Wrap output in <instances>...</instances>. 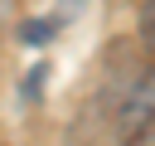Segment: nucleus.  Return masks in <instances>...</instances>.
Wrapping results in <instances>:
<instances>
[{
	"label": "nucleus",
	"mask_w": 155,
	"mask_h": 146,
	"mask_svg": "<svg viewBox=\"0 0 155 146\" xmlns=\"http://www.w3.org/2000/svg\"><path fill=\"white\" fill-rule=\"evenodd\" d=\"M150 131H155V63L140 68V78L116 102V141L121 146H140Z\"/></svg>",
	"instance_id": "obj_1"
},
{
	"label": "nucleus",
	"mask_w": 155,
	"mask_h": 146,
	"mask_svg": "<svg viewBox=\"0 0 155 146\" xmlns=\"http://www.w3.org/2000/svg\"><path fill=\"white\" fill-rule=\"evenodd\" d=\"M136 29H140V49H145V54H155V0H140Z\"/></svg>",
	"instance_id": "obj_2"
},
{
	"label": "nucleus",
	"mask_w": 155,
	"mask_h": 146,
	"mask_svg": "<svg viewBox=\"0 0 155 146\" xmlns=\"http://www.w3.org/2000/svg\"><path fill=\"white\" fill-rule=\"evenodd\" d=\"M44 39H53V19H44V24H24V44H44Z\"/></svg>",
	"instance_id": "obj_3"
}]
</instances>
